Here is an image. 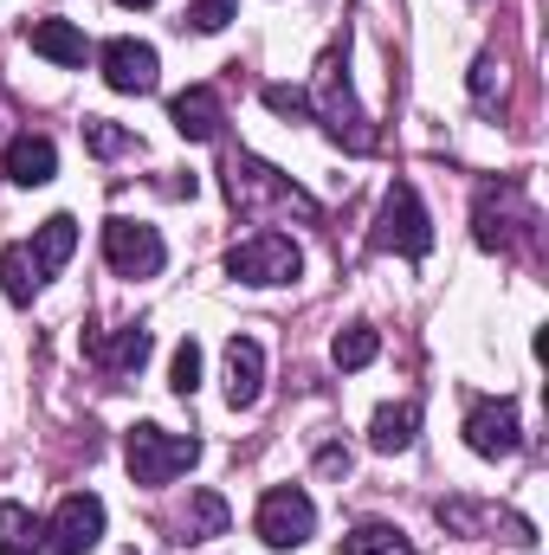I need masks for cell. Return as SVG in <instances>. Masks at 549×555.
<instances>
[{"label": "cell", "instance_id": "obj_1", "mask_svg": "<svg viewBox=\"0 0 549 555\" xmlns=\"http://www.w3.org/2000/svg\"><path fill=\"white\" fill-rule=\"evenodd\" d=\"M201 459V446L188 439V433H168V426H130V439H124V465H130V478L137 485H168V478H181L188 465Z\"/></svg>", "mask_w": 549, "mask_h": 555}, {"label": "cell", "instance_id": "obj_2", "mask_svg": "<svg viewBox=\"0 0 549 555\" xmlns=\"http://www.w3.org/2000/svg\"><path fill=\"white\" fill-rule=\"evenodd\" d=\"M375 253H401V259H426L433 253V220L413 194V181H395L382 194V214H375Z\"/></svg>", "mask_w": 549, "mask_h": 555}, {"label": "cell", "instance_id": "obj_3", "mask_svg": "<svg viewBox=\"0 0 549 555\" xmlns=\"http://www.w3.org/2000/svg\"><path fill=\"white\" fill-rule=\"evenodd\" d=\"M297 272H304V253L284 233H253L227 253V278H240V284H291Z\"/></svg>", "mask_w": 549, "mask_h": 555}, {"label": "cell", "instance_id": "obj_4", "mask_svg": "<svg viewBox=\"0 0 549 555\" xmlns=\"http://www.w3.org/2000/svg\"><path fill=\"white\" fill-rule=\"evenodd\" d=\"M259 537L266 550H304L317 537V504L297 491V485H278L259 498Z\"/></svg>", "mask_w": 549, "mask_h": 555}, {"label": "cell", "instance_id": "obj_5", "mask_svg": "<svg viewBox=\"0 0 549 555\" xmlns=\"http://www.w3.org/2000/svg\"><path fill=\"white\" fill-rule=\"evenodd\" d=\"M104 259H111V272L117 278H155L162 272V259H168V246H162V233L155 227H142V220H111L104 227Z\"/></svg>", "mask_w": 549, "mask_h": 555}, {"label": "cell", "instance_id": "obj_6", "mask_svg": "<svg viewBox=\"0 0 549 555\" xmlns=\"http://www.w3.org/2000/svg\"><path fill=\"white\" fill-rule=\"evenodd\" d=\"M104 543V498L91 491H72L59 504V517L46 524V555H85Z\"/></svg>", "mask_w": 549, "mask_h": 555}, {"label": "cell", "instance_id": "obj_7", "mask_svg": "<svg viewBox=\"0 0 549 555\" xmlns=\"http://www.w3.org/2000/svg\"><path fill=\"white\" fill-rule=\"evenodd\" d=\"M227 194H233V207H253V201H278V207H297V214H317L278 168H266L259 155H233L227 162Z\"/></svg>", "mask_w": 549, "mask_h": 555}, {"label": "cell", "instance_id": "obj_8", "mask_svg": "<svg viewBox=\"0 0 549 555\" xmlns=\"http://www.w3.org/2000/svg\"><path fill=\"white\" fill-rule=\"evenodd\" d=\"M98 65H104V85L124 91V98L155 91V78H162V59H155V46H142V39H111V46L98 52Z\"/></svg>", "mask_w": 549, "mask_h": 555}, {"label": "cell", "instance_id": "obj_9", "mask_svg": "<svg viewBox=\"0 0 549 555\" xmlns=\"http://www.w3.org/2000/svg\"><path fill=\"white\" fill-rule=\"evenodd\" d=\"M465 446H472L478 459H511V452L524 446L518 408H511V401H472V414H465Z\"/></svg>", "mask_w": 549, "mask_h": 555}, {"label": "cell", "instance_id": "obj_10", "mask_svg": "<svg viewBox=\"0 0 549 555\" xmlns=\"http://www.w3.org/2000/svg\"><path fill=\"white\" fill-rule=\"evenodd\" d=\"M317 98H323V111H317V117L330 124V137H343L349 149H369V142H375V137H369V124H362V111H356V98H349V78L336 72V59L317 72Z\"/></svg>", "mask_w": 549, "mask_h": 555}, {"label": "cell", "instance_id": "obj_11", "mask_svg": "<svg viewBox=\"0 0 549 555\" xmlns=\"http://www.w3.org/2000/svg\"><path fill=\"white\" fill-rule=\"evenodd\" d=\"M259 388H266V349L253 336H233L227 343V401L233 408H253Z\"/></svg>", "mask_w": 549, "mask_h": 555}, {"label": "cell", "instance_id": "obj_12", "mask_svg": "<svg viewBox=\"0 0 549 555\" xmlns=\"http://www.w3.org/2000/svg\"><path fill=\"white\" fill-rule=\"evenodd\" d=\"M168 124H175L188 142H214L220 124H227V111H220V98H214L207 85H194V91H181V98L168 104Z\"/></svg>", "mask_w": 549, "mask_h": 555}, {"label": "cell", "instance_id": "obj_13", "mask_svg": "<svg viewBox=\"0 0 549 555\" xmlns=\"http://www.w3.org/2000/svg\"><path fill=\"white\" fill-rule=\"evenodd\" d=\"M52 175H59L52 137H13L7 142V181H13V188H46Z\"/></svg>", "mask_w": 549, "mask_h": 555}, {"label": "cell", "instance_id": "obj_14", "mask_svg": "<svg viewBox=\"0 0 549 555\" xmlns=\"http://www.w3.org/2000/svg\"><path fill=\"white\" fill-rule=\"evenodd\" d=\"M26 46H33L39 59H52V65H85V52H91V39H85L72 20H33V26H26Z\"/></svg>", "mask_w": 549, "mask_h": 555}, {"label": "cell", "instance_id": "obj_15", "mask_svg": "<svg viewBox=\"0 0 549 555\" xmlns=\"http://www.w3.org/2000/svg\"><path fill=\"white\" fill-rule=\"evenodd\" d=\"M26 253H33V266H39V272L52 278L72 253H78V220H72V214H52V220L33 233V246H26Z\"/></svg>", "mask_w": 549, "mask_h": 555}, {"label": "cell", "instance_id": "obj_16", "mask_svg": "<svg viewBox=\"0 0 549 555\" xmlns=\"http://www.w3.org/2000/svg\"><path fill=\"white\" fill-rule=\"evenodd\" d=\"M0 555H46V524L26 504H0Z\"/></svg>", "mask_w": 549, "mask_h": 555}, {"label": "cell", "instance_id": "obj_17", "mask_svg": "<svg viewBox=\"0 0 549 555\" xmlns=\"http://www.w3.org/2000/svg\"><path fill=\"white\" fill-rule=\"evenodd\" d=\"M149 343H155V336H149L142 323H130V330H117L111 343L91 336V356H98L104 369H142V362H149Z\"/></svg>", "mask_w": 549, "mask_h": 555}, {"label": "cell", "instance_id": "obj_18", "mask_svg": "<svg viewBox=\"0 0 549 555\" xmlns=\"http://www.w3.org/2000/svg\"><path fill=\"white\" fill-rule=\"evenodd\" d=\"M413 426H420V408L413 401H395V408H382L375 426H369V446L375 452H408L413 446Z\"/></svg>", "mask_w": 549, "mask_h": 555}, {"label": "cell", "instance_id": "obj_19", "mask_svg": "<svg viewBox=\"0 0 549 555\" xmlns=\"http://www.w3.org/2000/svg\"><path fill=\"white\" fill-rule=\"evenodd\" d=\"M39 284H46V272L33 266V253H26V246H7V253H0V291H7L13 304H33V297H39Z\"/></svg>", "mask_w": 549, "mask_h": 555}, {"label": "cell", "instance_id": "obj_20", "mask_svg": "<svg viewBox=\"0 0 549 555\" xmlns=\"http://www.w3.org/2000/svg\"><path fill=\"white\" fill-rule=\"evenodd\" d=\"M343 555H420V550H413L395 524H356L343 537Z\"/></svg>", "mask_w": 549, "mask_h": 555}, {"label": "cell", "instance_id": "obj_21", "mask_svg": "<svg viewBox=\"0 0 549 555\" xmlns=\"http://www.w3.org/2000/svg\"><path fill=\"white\" fill-rule=\"evenodd\" d=\"M382 356V336L369 330V323H349V330H336V343H330V362L336 369H369Z\"/></svg>", "mask_w": 549, "mask_h": 555}, {"label": "cell", "instance_id": "obj_22", "mask_svg": "<svg viewBox=\"0 0 549 555\" xmlns=\"http://www.w3.org/2000/svg\"><path fill=\"white\" fill-rule=\"evenodd\" d=\"M227 517H233V511H227V498H220V491H194V498H188V524H181V530H188V543H207V537H220V530H227Z\"/></svg>", "mask_w": 549, "mask_h": 555}, {"label": "cell", "instance_id": "obj_23", "mask_svg": "<svg viewBox=\"0 0 549 555\" xmlns=\"http://www.w3.org/2000/svg\"><path fill=\"white\" fill-rule=\"evenodd\" d=\"M168 388H175L181 401H188V395L201 388V343H194V336H188V343L175 349V362H168Z\"/></svg>", "mask_w": 549, "mask_h": 555}, {"label": "cell", "instance_id": "obj_24", "mask_svg": "<svg viewBox=\"0 0 549 555\" xmlns=\"http://www.w3.org/2000/svg\"><path fill=\"white\" fill-rule=\"evenodd\" d=\"M85 142H91L98 155H124V149H137L130 130H117V124H104V117H85Z\"/></svg>", "mask_w": 549, "mask_h": 555}, {"label": "cell", "instance_id": "obj_25", "mask_svg": "<svg viewBox=\"0 0 549 555\" xmlns=\"http://www.w3.org/2000/svg\"><path fill=\"white\" fill-rule=\"evenodd\" d=\"M227 20H233V0H194V7H188V26H194V33H220Z\"/></svg>", "mask_w": 549, "mask_h": 555}, {"label": "cell", "instance_id": "obj_26", "mask_svg": "<svg viewBox=\"0 0 549 555\" xmlns=\"http://www.w3.org/2000/svg\"><path fill=\"white\" fill-rule=\"evenodd\" d=\"M498 91H505V65H498V59H478V65H472V98L491 104Z\"/></svg>", "mask_w": 549, "mask_h": 555}, {"label": "cell", "instance_id": "obj_27", "mask_svg": "<svg viewBox=\"0 0 549 555\" xmlns=\"http://www.w3.org/2000/svg\"><path fill=\"white\" fill-rule=\"evenodd\" d=\"M266 104H272L278 117H310V98L291 91V85H266Z\"/></svg>", "mask_w": 549, "mask_h": 555}, {"label": "cell", "instance_id": "obj_28", "mask_svg": "<svg viewBox=\"0 0 549 555\" xmlns=\"http://www.w3.org/2000/svg\"><path fill=\"white\" fill-rule=\"evenodd\" d=\"M433 517H439L446 530H472V524H478V511H472V504H459V498H452V504L439 498V504H433Z\"/></svg>", "mask_w": 549, "mask_h": 555}, {"label": "cell", "instance_id": "obj_29", "mask_svg": "<svg viewBox=\"0 0 549 555\" xmlns=\"http://www.w3.org/2000/svg\"><path fill=\"white\" fill-rule=\"evenodd\" d=\"M317 465H323V472H330V478H336V472H349V452H336V446H330V452H323V459H317Z\"/></svg>", "mask_w": 549, "mask_h": 555}, {"label": "cell", "instance_id": "obj_30", "mask_svg": "<svg viewBox=\"0 0 549 555\" xmlns=\"http://www.w3.org/2000/svg\"><path fill=\"white\" fill-rule=\"evenodd\" d=\"M117 7H155V0H117Z\"/></svg>", "mask_w": 549, "mask_h": 555}]
</instances>
